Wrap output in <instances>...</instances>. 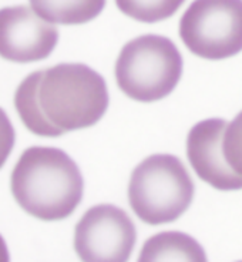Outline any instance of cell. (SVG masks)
Returning a JSON list of instances; mask_svg holds the SVG:
<instances>
[{
    "label": "cell",
    "instance_id": "cell-1",
    "mask_svg": "<svg viewBox=\"0 0 242 262\" xmlns=\"http://www.w3.org/2000/svg\"><path fill=\"white\" fill-rule=\"evenodd\" d=\"M108 103L103 76L81 63H60L32 73L14 93L20 120L40 137H60L97 124Z\"/></svg>",
    "mask_w": 242,
    "mask_h": 262
},
{
    "label": "cell",
    "instance_id": "cell-2",
    "mask_svg": "<svg viewBox=\"0 0 242 262\" xmlns=\"http://www.w3.org/2000/svg\"><path fill=\"white\" fill-rule=\"evenodd\" d=\"M10 181L17 204L43 221L64 220L83 200L84 180L79 165L56 147L33 145L25 150Z\"/></svg>",
    "mask_w": 242,
    "mask_h": 262
},
{
    "label": "cell",
    "instance_id": "cell-3",
    "mask_svg": "<svg viewBox=\"0 0 242 262\" xmlns=\"http://www.w3.org/2000/svg\"><path fill=\"white\" fill-rule=\"evenodd\" d=\"M195 187L181 160L154 154L134 168L128 184V201L145 224L160 225L178 220L190 208Z\"/></svg>",
    "mask_w": 242,
    "mask_h": 262
},
{
    "label": "cell",
    "instance_id": "cell-4",
    "mask_svg": "<svg viewBox=\"0 0 242 262\" xmlns=\"http://www.w3.org/2000/svg\"><path fill=\"white\" fill-rule=\"evenodd\" d=\"M183 66L181 53L168 37L144 34L121 49L116 61V81L131 100L158 101L177 87Z\"/></svg>",
    "mask_w": 242,
    "mask_h": 262
},
{
    "label": "cell",
    "instance_id": "cell-5",
    "mask_svg": "<svg viewBox=\"0 0 242 262\" xmlns=\"http://www.w3.org/2000/svg\"><path fill=\"white\" fill-rule=\"evenodd\" d=\"M180 37L201 59L236 56L242 52V0H194L180 20Z\"/></svg>",
    "mask_w": 242,
    "mask_h": 262
},
{
    "label": "cell",
    "instance_id": "cell-6",
    "mask_svg": "<svg viewBox=\"0 0 242 262\" xmlns=\"http://www.w3.org/2000/svg\"><path fill=\"white\" fill-rule=\"evenodd\" d=\"M136 241L133 220L112 204L90 208L74 231V249L83 261H127Z\"/></svg>",
    "mask_w": 242,
    "mask_h": 262
},
{
    "label": "cell",
    "instance_id": "cell-7",
    "mask_svg": "<svg viewBox=\"0 0 242 262\" xmlns=\"http://www.w3.org/2000/svg\"><path fill=\"white\" fill-rule=\"evenodd\" d=\"M59 41L57 27L20 5L0 9V57L14 63L47 59Z\"/></svg>",
    "mask_w": 242,
    "mask_h": 262
},
{
    "label": "cell",
    "instance_id": "cell-8",
    "mask_svg": "<svg viewBox=\"0 0 242 262\" xmlns=\"http://www.w3.org/2000/svg\"><path fill=\"white\" fill-rule=\"evenodd\" d=\"M227 125L224 118H208L196 123L187 137V157L196 176L215 190H242V176L229 167L224 154Z\"/></svg>",
    "mask_w": 242,
    "mask_h": 262
},
{
    "label": "cell",
    "instance_id": "cell-9",
    "mask_svg": "<svg viewBox=\"0 0 242 262\" xmlns=\"http://www.w3.org/2000/svg\"><path fill=\"white\" fill-rule=\"evenodd\" d=\"M205 261L207 254L203 247L188 234L161 232L147 239L140 255V261Z\"/></svg>",
    "mask_w": 242,
    "mask_h": 262
},
{
    "label": "cell",
    "instance_id": "cell-10",
    "mask_svg": "<svg viewBox=\"0 0 242 262\" xmlns=\"http://www.w3.org/2000/svg\"><path fill=\"white\" fill-rule=\"evenodd\" d=\"M33 10L50 23L83 25L104 10L105 0H29Z\"/></svg>",
    "mask_w": 242,
    "mask_h": 262
},
{
    "label": "cell",
    "instance_id": "cell-11",
    "mask_svg": "<svg viewBox=\"0 0 242 262\" xmlns=\"http://www.w3.org/2000/svg\"><path fill=\"white\" fill-rule=\"evenodd\" d=\"M185 0H116L121 13L143 23H157L177 13Z\"/></svg>",
    "mask_w": 242,
    "mask_h": 262
},
{
    "label": "cell",
    "instance_id": "cell-12",
    "mask_svg": "<svg viewBox=\"0 0 242 262\" xmlns=\"http://www.w3.org/2000/svg\"><path fill=\"white\" fill-rule=\"evenodd\" d=\"M224 154L229 167L242 176V112L225 128Z\"/></svg>",
    "mask_w": 242,
    "mask_h": 262
},
{
    "label": "cell",
    "instance_id": "cell-13",
    "mask_svg": "<svg viewBox=\"0 0 242 262\" xmlns=\"http://www.w3.org/2000/svg\"><path fill=\"white\" fill-rule=\"evenodd\" d=\"M14 140H16V133H14L13 124L7 116V113L0 107V168L5 165L6 160L13 150Z\"/></svg>",
    "mask_w": 242,
    "mask_h": 262
},
{
    "label": "cell",
    "instance_id": "cell-14",
    "mask_svg": "<svg viewBox=\"0 0 242 262\" xmlns=\"http://www.w3.org/2000/svg\"><path fill=\"white\" fill-rule=\"evenodd\" d=\"M10 255H9V251H7V245L3 239V236L0 235V261H9Z\"/></svg>",
    "mask_w": 242,
    "mask_h": 262
}]
</instances>
